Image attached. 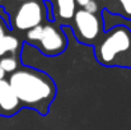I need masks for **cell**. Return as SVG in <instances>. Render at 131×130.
Here are the masks:
<instances>
[{"label": "cell", "mask_w": 131, "mask_h": 130, "mask_svg": "<svg viewBox=\"0 0 131 130\" xmlns=\"http://www.w3.org/2000/svg\"><path fill=\"white\" fill-rule=\"evenodd\" d=\"M22 107L46 116L56 98L57 87L51 75L33 66L20 65L8 78Z\"/></svg>", "instance_id": "obj_1"}, {"label": "cell", "mask_w": 131, "mask_h": 130, "mask_svg": "<svg viewBox=\"0 0 131 130\" xmlns=\"http://www.w3.org/2000/svg\"><path fill=\"white\" fill-rule=\"evenodd\" d=\"M97 63L106 68L131 69V31L116 26L93 45Z\"/></svg>", "instance_id": "obj_2"}, {"label": "cell", "mask_w": 131, "mask_h": 130, "mask_svg": "<svg viewBox=\"0 0 131 130\" xmlns=\"http://www.w3.org/2000/svg\"><path fill=\"white\" fill-rule=\"evenodd\" d=\"M35 46L45 56L55 57L61 55L68 48V38L61 27L51 23L40 24L26 33V42Z\"/></svg>", "instance_id": "obj_3"}, {"label": "cell", "mask_w": 131, "mask_h": 130, "mask_svg": "<svg viewBox=\"0 0 131 130\" xmlns=\"http://www.w3.org/2000/svg\"><path fill=\"white\" fill-rule=\"evenodd\" d=\"M74 35L77 41L83 45L93 46L101 36V21L95 14H92L84 9L75 12L74 17Z\"/></svg>", "instance_id": "obj_4"}, {"label": "cell", "mask_w": 131, "mask_h": 130, "mask_svg": "<svg viewBox=\"0 0 131 130\" xmlns=\"http://www.w3.org/2000/svg\"><path fill=\"white\" fill-rule=\"evenodd\" d=\"M45 15V8L36 0L24 1L15 12L13 18V27L18 31H29L31 28L42 24Z\"/></svg>", "instance_id": "obj_5"}, {"label": "cell", "mask_w": 131, "mask_h": 130, "mask_svg": "<svg viewBox=\"0 0 131 130\" xmlns=\"http://www.w3.org/2000/svg\"><path fill=\"white\" fill-rule=\"evenodd\" d=\"M23 107L8 79H0V116L13 117Z\"/></svg>", "instance_id": "obj_6"}, {"label": "cell", "mask_w": 131, "mask_h": 130, "mask_svg": "<svg viewBox=\"0 0 131 130\" xmlns=\"http://www.w3.org/2000/svg\"><path fill=\"white\" fill-rule=\"evenodd\" d=\"M20 47H22V43L15 36L6 33L0 40V57L8 56V55L17 56L20 54V50H22Z\"/></svg>", "instance_id": "obj_7"}, {"label": "cell", "mask_w": 131, "mask_h": 130, "mask_svg": "<svg viewBox=\"0 0 131 130\" xmlns=\"http://www.w3.org/2000/svg\"><path fill=\"white\" fill-rule=\"evenodd\" d=\"M57 1V14L61 19H71L77 12L75 0H56Z\"/></svg>", "instance_id": "obj_8"}, {"label": "cell", "mask_w": 131, "mask_h": 130, "mask_svg": "<svg viewBox=\"0 0 131 130\" xmlns=\"http://www.w3.org/2000/svg\"><path fill=\"white\" fill-rule=\"evenodd\" d=\"M0 66L3 68V70L6 74H12L20 66L19 57L18 56H12V55L3 56V57H0Z\"/></svg>", "instance_id": "obj_9"}, {"label": "cell", "mask_w": 131, "mask_h": 130, "mask_svg": "<svg viewBox=\"0 0 131 130\" xmlns=\"http://www.w3.org/2000/svg\"><path fill=\"white\" fill-rule=\"evenodd\" d=\"M118 1L121 3V6H122L125 15L131 18V0H118Z\"/></svg>", "instance_id": "obj_10"}, {"label": "cell", "mask_w": 131, "mask_h": 130, "mask_svg": "<svg viewBox=\"0 0 131 130\" xmlns=\"http://www.w3.org/2000/svg\"><path fill=\"white\" fill-rule=\"evenodd\" d=\"M83 9H84V10H87V12H89V13H92V14H95V13L98 12V4H97V1L90 0L87 5L83 8Z\"/></svg>", "instance_id": "obj_11"}, {"label": "cell", "mask_w": 131, "mask_h": 130, "mask_svg": "<svg viewBox=\"0 0 131 130\" xmlns=\"http://www.w3.org/2000/svg\"><path fill=\"white\" fill-rule=\"evenodd\" d=\"M6 28H8V26H6V22L0 17V40L6 35Z\"/></svg>", "instance_id": "obj_12"}, {"label": "cell", "mask_w": 131, "mask_h": 130, "mask_svg": "<svg viewBox=\"0 0 131 130\" xmlns=\"http://www.w3.org/2000/svg\"><path fill=\"white\" fill-rule=\"evenodd\" d=\"M89 1H90V0H75V3H77L79 6H82V8H84Z\"/></svg>", "instance_id": "obj_13"}, {"label": "cell", "mask_w": 131, "mask_h": 130, "mask_svg": "<svg viewBox=\"0 0 131 130\" xmlns=\"http://www.w3.org/2000/svg\"><path fill=\"white\" fill-rule=\"evenodd\" d=\"M5 75H6V73L3 70V68L0 66V79H5Z\"/></svg>", "instance_id": "obj_14"}, {"label": "cell", "mask_w": 131, "mask_h": 130, "mask_svg": "<svg viewBox=\"0 0 131 130\" xmlns=\"http://www.w3.org/2000/svg\"><path fill=\"white\" fill-rule=\"evenodd\" d=\"M15 1H23L24 3V1H29V0H15Z\"/></svg>", "instance_id": "obj_15"}, {"label": "cell", "mask_w": 131, "mask_h": 130, "mask_svg": "<svg viewBox=\"0 0 131 130\" xmlns=\"http://www.w3.org/2000/svg\"><path fill=\"white\" fill-rule=\"evenodd\" d=\"M0 1H3V0H0Z\"/></svg>", "instance_id": "obj_16"}]
</instances>
